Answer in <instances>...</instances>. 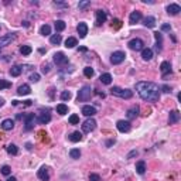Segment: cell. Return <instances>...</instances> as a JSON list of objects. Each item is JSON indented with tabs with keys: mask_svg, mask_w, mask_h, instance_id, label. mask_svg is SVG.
Returning <instances> with one entry per match:
<instances>
[{
	"mask_svg": "<svg viewBox=\"0 0 181 181\" xmlns=\"http://www.w3.org/2000/svg\"><path fill=\"white\" fill-rule=\"evenodd\" d=\"M89 181H101V175L95 174V173H91L89 174Z\"/></svg>",
	"mask_w": 181,
	"mask_h": 181,
	"instance_id": "obj_44",
	"label": "cell"
},
{
	"mask_svg": "<svg viewBox=\"0 0 181 181\" xmlns=\"http://www.w3.org/2000/svg\"><path fill=\"white\" fill-rule=\"evenodd\" d=\"M77 31H78L81 38L86 37V34H88V24H86V23H79L77 27Z\"/></svg>",
	"mask_w": 181,
	"mask_h": 181,
	"instance_id": "obj_17",
	"label": "cell"
},
{
	"mask_svg": "<svg viewBox=\"0 0 181 181\" xmlns=\"http://www.w3.org/2000/svg\"><path fill=\"white\" fill-rule=\"evenodd\" d=\"M71 96L72 95H71L69 91H62L61 92V101H69Z\"/></svg>",
	"mask_w": 181,
	"mask_h": 181,
	"instance_id": "obj_40",
	"label": "cell"
},
{
	"mask_svg": "<svg viewBox=\"0 0 181 181\" xmlns=\"http://www.w3.org/2000/svg\"><path fill=\"white\" fill-rule=\"evenodd\" d=\"M92 96V88L89 85H83L82 88L78 91V101L79 102H86Z\"/></svg>",
	"mask_w": 181,
	"mask_h": 181,
	"instance_id": "obj_3",
	"label": "cell"
},
{
	"mask_svg": "<svg viewBox=\"0 0 181 181\" xmlns=\"http://www.w3.org/2000/svg\"><path fill=\"white\" fill-rule=\"evenodd\" d=\"M55 30H57V33H61V31H64L65 30V27H67V24H65V21H62V20H57L55 21Z\"/></svg>",
	"mask_w": 181,
	"mask_h": 181,
	"instance_id": "obj_33",
	"label": "cell"
},
{
	"mask_svg": "<svg viewBox=\"0 0 181 181\" xmlns=\"http://www.w3.org/2000/svg\"><path fill=\"white\" fill-rule=\"evenodd\" d=\"M62 38H61V34H54V36H51V38H50V43L54 44V45H58V44H61Z\"/></svg>",
	"mask_w": 181,
	"mask_h": 181,
	"instance_id": "obj_32",
	"label": "cell"
},
{
	"mask_svg": "<svg viewBox=\"0 0 181 181\" xmlns=\"http://www.w3.org/2000/svg\"><path fill=\"white\" fill-rule=\"evenodd\" d=\"M37 177L40 178L41 181H48L50 180V173H48V167L43 166L37 173Z\"/></svg>",
	"mask_w": 181,
	"mask_h": 181,
	"instance_id": "obj_12",
	"label": "cell"
},
{
	"mask_svg": "<svg viewBox=\"0 0 181 181\" xmlns=\"http://www.w3.org/2000/svg\"><path fill=\"white\" fill-rule=\"evenodd\" d=\"M0 173L3 175H10L12 174V169H10V166H3L0 169Z\"/></svg>",
	"mask_w": 181,
	"mask_h": 181,
	"instance_id": "obj_41",
	"label": "cell"
},
{
	"mask_svg": "<svg viewBox=\"0 0 181 181\" xmlns=\"http://www.w3.org/2000/svg\"><path fill=\"white\" fill-rule=\"evenodd\" d=\"M3 105H4V99H3V98H0V107L3 106Z\"/></svg>",
	"mask_w": 181,
	"mask_h": 181,
	"instance_id": "obj_55",
	"label": "cell"
},
{
	"mask_svg": "<svg viewBox=\"0 0 181 181\" xmlns=\"http://www.w3.org/2000/svg\"><path fill=\"white\" fill-rule=\"evenodd\" d=\"M6 181H17V178H16V177H9Z\"/></svg>",
	"mask_w": 181,
	"mask_h": 181,
	"instance_id": "obj_53",
	"label": "cell"
},
{
	"mask_svg": "<svg viewBox=\"0 0 181 181\" xmlns=\"http://www.w3.org/2000/svg\"><path fill=\"white\" fill-rule=\"evenodd\" d=\"M83 75H85L86 78H92V77H93V69H92L91 67L83 68Z\"/></svg>",
	"mask_w": 181,
	"mask_h": 181,
	"instance_id": "obj_38",
	"label": "cell"
},
{
	"mask_svg": "<svg viewBox=\"0 0 181 181\" xmlns=\"http://www.w3.org/2000/svg\"><path fill=\"white\" fill-rule=\"evenodd\" d=\"M95 127H96V122H95V119H92V117L86 119L85 122L82 123V132L83 133H91L92 130H95Z\"/></svg>",
	"mask_w": 181,
	"mask_h": 181,
	"instance_id": "obj_6",
	"label": "cell"
},
{
	"mask_svg": "<svg viewBox=\"0 0 181 181\" xmlns=\"http://www.w3.org/2000/svg\"><path fill=\"white\" fill-rule=\"evenodd\" d=\"M7 153H9L10 156H17V154H19V147H17L16 144H9V146H7Z\"/></svg>",
	"mask_w": 181,
	"mask_h": 181,
	"instance_id": "obj_31",
	"label": "cell"
},
{
	"mask_svg": "<svg viewBox=\"0 0 181 181\" xmlns=\"http://www.w3.org/2000/svg\"><path fill=\"white\" fill-rule=\"evenodd\" d=\"M99 79H101V82L105 83V85H111V83H112V75L106 72V74H102Z\"/></svg>",
	"mask_w": 181,
	"mask_h": 181,
	"instance_id": "obj_30",
	"label": "cell"
},
{
	"mask_svg": "<svg viewBox=\"0 0 181 181\" xmlns=\"http://www.w3.org/2000/svg\"><path fill=\"white\" fill-rule=\"evenodd\" d=\"M41 72H43V74H48V72H50V65L48 64H44L43 68H41Z\"/></svg>",
	"mask_w": 181,
	"mask_h": 181,
	"instance_id": "obj_47",
	"label": "cell"
},
{
	"mask_svg": "<svg viewBox=\"0 0 181 181\" xmlns=\"http://www.w3.org/2000/svg\"><path fill=\"white\" fill-rule=\"evenodd\" d=\"M21 72H23V67H20V65H14V67L10 68V75L12 77H19Z\"/></svg>",
	"mask_w": 181,
	"mask_h": 181,
	"instance_id": "obj_28",
	"label": "cell"
},
{
	"mask_svg": "<svg viewBox=\"0 0 181 181\" xmlns=\"http://www.w3.org/2000/svg\"><path fill=\"white\" fill-rule=\"evenodd\" d=\"M82 115H85V116L88 117H92L93 115H96V109L93 106H91V105H85V106H82Z\"/></svg>",
	"mask_w": 181,
	"mask_h": 181,
	"instance_id": "obj_15",
	"label": "cell"
},
{
	"mask_svg": "<svg viewBox=\"0 0 181 181\" xmlns=\"http://www.w3.org/2000/svg\"><path fill=\"white\" fill-rule=\"evenodd\" d=\"M115 143H116V140H115V139H111V140H107V141H106V147H111V146H113Z\"/></svg>",
	"mask_w": 181,
	"mask_h": 181,
	"instance_id": "obj_51",
	"label": "cell"
},
{
	"mask_svg": "<svg viewBox=\"0 0 181 181\" xmlns=\"http://www.w3.org/2000/svg\"><path fill=\"white\" fill-rule=\"evenodd\" d=\"M75 45H78V40L75 37H68L65 40V47L67 48H74Z\"/></svg>",
	"mask_w": 181,
	"mask_h": 181,
	"instance_id": "obj_29",
	"label": "cell"
},
{
	"mask_svg": "<svg viewBox=\"0 0 181 181\" xmlns=\"http://www.w3.org/2000/svg\"><path fill=\"white\" fill-rule=\"evenodd\" d=\"M107 16L105 10H96V20H95V24L96 26H102L105 21H106Z\"/></svg>",
	"mask_w": 181,
	"mask_h": 181,
	"instance_id": "obj_11",
	"label": "cell"
},
{
	"mask_svg": "<svg viewBox=\"0 0 181 181\" xmlns=\"http://www.w3.org/2000/svg\"><path fill=\"white\" fill-rule=\"evenodd\" d=\"M137 154H139V153H137V150H132L129 154H127V156H126V159H133V157H136Z\"/></svg>",
	"mask_w": 181,
	"mask_h": 181,
	"instance_id": "obj_48",
	"label": "cell"
},
{
	"mask_svg": "<svg viewBox=\"0 0 181 181\" xmlns=\"http://www.w3.org/2000/svg\"><path fill=\"white\" fill-rule=\"evenodd\" d=\"M37 120L41 123V125H47V123L51 120V115H50L48 112H45V113H41L40 116L37 117Z\"/></svg>",
	"mask_w": 181,
	"mask_h": 181,
	"instance_id": "obj_25",
	"label": "cell"
},
{
	"mask_svg": "<svg viewBox=\"0 0 181 181\" xmlns=\"http://www.w3.org/2000/svg\"><path fill=\"white\" fill-rule=\"evenodd\" d=\"M160 89H163V92H166V93H171V88L167 86V85H163Z\"/></svg>",
	"mask_w": 181,
	"mask_h": 181,
	"instance_id": "obj_49",
	"label": "cell"
},
{
	"mask_svg": "<svg viewBox=\"0 0 181 181\" xmlns=\"http://www.w3.org/2000/svg\"><path fill=\"white\" fill-rule=\"evenodd\" d=\"M30 81H31V82H38V81H40V75L36 74V72H34V74H31L30 75Z\"/></svg>",
	"mask_w": 181,
	"mask_h": 181,
	"instance_id": "obj_45",
	"label": "cell"
},
{
	"mask_svg": "<svg viewBox=\"0 0 181 181\" xmlns=\"http://www.w3.org/2000/svg\"><path fill=\"white\" fill-rule=\"evenodd\" d=\"M57 113H60V115H67L68 113V106L65 103L57 105Z\"/></svg>",
	"mask_w": 181,
	"mask_h": 181,
	"instance_id": "obj_34",
	"label": "cell"
},
{
	"mask_svg": "<svg viewBox=\"0 0 181 181\" xmlns=\"http://www.w3.org/2000/svg\"><path fill=\"white\" fill-rule=\"evenodd\" d=\"M161 31H169V33H170V31H171V26H170V24H163L161 26Z\"/></svg>",
	"mask_w": 181,
	"mask_h": 181,
	"instance_id": "obj_50",
	"label": "cell"
},
{
	"mask_svg": "<svg viewBox=\"0 0 181 181\" xmlns=\"http://www.w3.org/2000/svg\"><path fill=\"white\" fill-rule=\"evenodd\" d=\"M12 86V82H9V81H4V79H0V91L2 89H7Z\"/></svg>",
	"mask_w": 181,
	"mask_h": 181,
	"instance_id": "obj_39",
	"label": "cell"
},
{
	"mask_svg": "<svg viewBox=\"0 0 181 181\" xmlns=\"http://www.w3.org/2000/svg\"><path fill=\"white\" fill-rule=\"evenodd\" d=\"M127 45H129V48L133 50V51H141V50L144 48V43L140 38H133V40H130Z\"/></svg>",
	"mask_w": 181,
	"mask_h": 181,
	"instance_id": "obj_7",
	"label": "cell"
},
{
	"mask_svg": "<svg viewBox=\"0 0 181 181\" xmlns=\"http://www.w3.org/2000/svg\"><path fill=\"white\" fill-rule=\"evenodd\" d=\"M113 23H115V27H116V28H119L120 27V20H113Z\"/></svg>",
	"mask_w": 181,
	"mask_h": 181,
	"instance_id": "obj_52",
	"label": "cell"
},
{
	"mask_svg": "<svg viewBox=\"0 0 181 181\" xmlns=\"http://www.w3.org/2000/svg\"><path fill=\"white\" fill-rule=\"evenodd\" d=\"M116 127L120 133H127V132H130V127H132V126H130L129 120H117Z\"/></svg>",
	"mask_w": 181,
	"mask_h": 181,
	"instance_id": "obj_9",
	"label": "cell"
},
{
	"mask_svg": "<svg viewBox=\"0 0 181 181\" xmlns=\"http://www.w3.org/2000/svg\"><path fill=\"white\" fill-rule=\"evenodd\" d=\"M140 20H141V12L135 10V12L130 13V16H129V23H130V24H136V23H139Z\"/></svg>",
	"mask_w": 181,
	"mask_h": 181,
	"instance_id": "obj_14",
	"label": "cell"
},
{
	"mask_svg": "<svg viewBox=\"0 0 181 181\" xmlns=\"http://www.w3.org/2000/svg\"><path fill=\"white\" fill-rule=\"evenodd\" d=\"M30 92H31V88H30V85H27V83H23V85H20L19 88H17V95H20V96L28 95Z\"/></svg>",
	"mask_w": 181,
	"mask_h": 181,
	"instance_id": "obj_18",
	"label": "cell"
},
{
	"mask_svg": "<svg viewBox=\"0 0 181 181\" xmlns=\"http://www.w3.org/2000/svg\"><path fill=\"white\" fill-rule=\"evenodd\" d=\"M20 52H21V55H30L31 52H33V48L30 45H21Z\"/></svg>",
	"mask_w": 181,
	"mask_h": 181,
	"instance_id": "obj_37",
	"label": "cell"
},
{
	"mask_svg": "<svg viewBox=\"0 0 181 181\" xmlns=\"http://www.w3.org/2000/svg\"><path fill=\"white\" fill-rule=\"evenodd\" d=\"M24 119V130L26 132H30V130L34 129V122H36V115L34 113H27L23 116Z\"/></svg>",
	"mask_w": 181,
	"mask_h": 181,
	"instance_id": "obj_4",
	"label": "cell"
},
{
	"mask_svg": "<svg viewBox=\"0 0 181 181\" xmlns=\"http://www.w3.org/2000/svg\"><path fill=\"white\" fill-rule=\"evenodd\" d=\"M82 133L81 132H74V133H71L69 136H68V139H69L71 141H74V143H77V141H81L82 140Z\"/></svg>",
	"mask_w": 181,
	"mask_h": 181,
	"instance_id": "obj_27",
	"label": "cell"
},
{
	"mask_svg": "<svg viewBox=\"0 0 181 181\" xmlns=\"http://www.w3.org/2000/svg\"><path fill=\"white\" fill-rule=\"evenodd\" d=\"M154 38H156V51L160 52L163 50V37H161V33H154Z\"/></svg>",
	"mask_w": 181,
	"mask_h": 181,
	"instance_id": "obj_23",
	"label": "cell"
},
{
	"mask_svg": "<svg viewBox=\"0 0 181 181\" xmlns=\"http://www.w3.org/2000/svg\"><path fill=\"white\" fill-rule=\"evenodd\" d=\"M178 120H180V112H178V111H171V112H170V116H169V123H170V125H175V123H178Z\"/></svg>",
	"mask_w": 181,
	"mask_h": 181,
	"instance_id": "obj_20",
	"label": "cell"
},
{
	"mask_svg": "<svg viewBox=\"0 0 181 181\" xmlns=\"http://www.w3.org/2000/svg\"><path fill=\"white\" fill-rule=\"evenodd\" d=\"M141 58H143V61H150V60L153 58V50L143 48L141 50Z\"/></svg>",
	"mask_w": 181,
	"mask_h": 181,
	"instance_id": "obj_21",
	"label": "cell"
},
{
	"mask_svg": "<svg viewBox=\"0 0 181 181\" xmlns=\"http://www.w3.org/2000/svg\"><path fill=\"white\" fill-rule=\"evenodd\" d=\"M136 91L139 96L143 101L147 102H157L160 99V86L154 82H147V81H140L136 83Z\"/></svg>",
	"mask_w": 181,
	"mask_h": 181,
	"instance_id": "obj_1",
	"label": "cell"
},
{
	"mask_svg": "<svg viewBox=\"0 0 181 181\" xmlns=\"http://www.w3.org/2000/svg\"><path fill=\"white\" fill-rule=\"evenodd\" d=\"M0 126H2V129L3 130H13V127H14V120L13 119H4Z\"/></svg>",
	"mask_w": 181,
	"mask_h": 181,
	"instance_id": "obj_22",
	"label": "cell"
},
{
	"mask_svg": "<svg viewBox=\"0 0 181 181\" xmlns=\"http://www.w3.org/2000/svg\"><path fill=\"white\" fill-rule=\"evenodd\" d=\"M125 58H126V54L123 51H115L111 55V62L113 65H119L125 61Z\"/></svg>",
	"mask_w": 181,
	"mask_h": 181,
	"instance_id": "obj_5",
	"label": "cell"
},
{
	"mask_svg": "<svg viewBox=\"0 0 181 181\" xmlns=\"http://www.w3.org/2000/svg\"><path fill=\"white\" fill-rule=\"evenodd\" d=\"M16 37H17L16 33H10V34H6V36H2V37H0V48L9 45L12 41L16 40Z\"/></svg>",
	"mask_w": 181,
	"mask_h": 181,
	"instance_id": "obj_8",
	"label": "cell"
},
{
	"mask_svg": "<svg viewBox=\"0 0 181 181\" xmlns=\"http://www.w3.org/2000/svg\"><path fill=\"white\" fill-rule=\"evenodd\" d=\"M40 34L41 36H50L51 34V27H50L48 24H44V26H41V28H40Z\"/></svg>",
	"mask_w": 181,
	"mask_h": 181,
	"instance_id": "obj_35",
	"label": "cell"
},
{
	"mask_svg": "<svg viewBox=\"0 0 181 181\" xmlns=\"http://www.w3.org/2000/svg\"><path fill=\"white\" fill-rule=\"evenodd\" d=\"M111 93L113 96H117V98H122V99H130L133 96V92L130 89H123L119 88V86H113L111 89Z\"/></svg>",
	"mask_w": 181,
	"mask_h": 181,
	"instance_id": "obj_2",
	"label": "cell"
},
{
	"mask_svg": "<svg viewBox=\"0 0 181 181\" xmlns=\"http://www.w3.org/2000/svg\"><path fill=\"white\" fill-rule=\"evenodd\" d=\"M88 6H91V2H89V0H85V2H79V4H78L79 10L86 9V7H88Z\"/></svg>",
	"mask_w": 181,
	"mask_h": 181,
	"instance_id": "obj_43",
	"label": "cell"
},
{
	"mask_svg": "<svg viewBox=\"0 0 181 181\" xmlns=\"http://www.w3.org/2000/svg\"><path fill=\"white\" fill-rule=\"evenodd\" d=\"M54 62H55L57 65H67L68 57H65L64 52H55V54H54Z\"/></svg>",
	"mask_w": 181,
	"mask_h": 181,
	"instance_id": "obj_10",
	"label": "cell"
},
{
	"mask_svg": "<svg viewBox=\"0 0 181 181\" xmlns=\"http://www.w3.org/2000/svg\"><path fill=\"white\" fill-rule=\"evenodd\" d=\"M69 123H71V125H78V123H79V116H78V115H71V116H69Z\"/></svg>",
	"mask_w": 181,
	"mask_h": 181,
	"instance_id": "obj_42",
	"label": "cell"
},
{
	"mask_svg": "<svg viewBox=\"0 0 181 181\" xmlns=\"http://www.w3.org/2000/svg\"><path fill=\"white\" fill-rule=\"evenodd\" d=\"M139 113H140V107H139L137 105H133L129 111H127V119H130V120L136 119V117L139 116Z\"/></svg>",
	"mask_w": 181,
	"mask_h": 181,
	"instance_id": "obj_13",
	"label": "cell"
},
{
	"mask_svg": "<svg viewBox=\"0 0 181 181\" xmlns=\"http://www.w3.org/2000/svg\"><path fill=\"white\" fill-rule=\"evenodd\" d=\"M26 147H27V150H31V149H33V147H31V143H27V144H26Z\"/></svg>",
	"mask_w": 181,
	"mask_h": 181,
	"instance_id": "obj_54",
	"label": "cell"
},
{
	"mask_svg": "<svg viewBox=\"0 0 181 181\" xmlns=\"http://www.w3.org/2000/svg\"><path fill=\"white\" fill-rule=\"evenodd\" d=\"M143 24H144V27L153 28L154 26H156V19H154L153 16H149V17H146V19L143 20Z\"/></svg>",
	"mask_w": 181,
	"mask_h": 181,
	"instance_id": "obj_24",
	"label": "cell"
},
{
	"mask_svg": "<svg viewBox=\"0 0 181 181\" xmlns=\"http://www.w3.org/2000/svg\"><path fill=\"white\" fill-rule=\"evenodd\" d=\"M180 12H181V7H180V4H177V3H171L167 6V13H169L170 16H177Z\"/></svg>",
	"mask_w": 181,
	"mask_h": 181,
	"instance_id": "obj_16",
	"label": "cell"
},
{
	"mask_svg": "<svg viewBox=\"0 0 181 181\" xmlns=\"http://www.w3.org/2000/svg\"><path fill=\"white\" fill-rule=\"evenodd\" d=\"M52 4H54L55 7H64V9H67V7H68V3H61V2H54Z\"/></svg>",
	"mask_w": 181,
	"mask_h": 181,
	"instance_id": "obj_46",
	"label": "cell"
},
{
	"mask_svg": "<svg viewBox=\"0 0 181 181\" xmlns=\"http://www.w3.org/2000/svg\"><path fill=\"white\" fill-rule=\"evenodd\" d=\"M160 69H161V74L166 77L167 74H171V64L169 61H163L160 65Z\"/></svg>",
	"mask_w": 181,
	"mask_h": 181,
	"instance_id": "obj_19",
	"label": "cell"
},
{
	"mask_svg": "<svg viewBox=\"0 0 181 181\" xmlns=\"http://www.w3.org/2000/svg\"><path fill=\"white\" fill-rule=\"evenodd\" d=\"M136 171H137L140 175H143L144 173H146V163H144L143 160H140V161L136 163Z\"/></svg>",
	"mask_w": 181,
	"mask_h": 181,
	"instance_id": "obj_26",
	"label": "cell"
},
{
	"mask_svg": "<svg viewBox=\"0 0 181 181\" xmlns=\"http://www.w3.org/2000/svg\"><path fill=\"white\" fill-rule=\"evenodd\" d=\"M69 157L74 160H78L81 157V150L79 149H72V150H69Z\"/></svg>",
	"mask_w": 181,
	"mask_h": 181,
	"instance_id": "obj_36",
	"label": "cell"
}]
</instances>
